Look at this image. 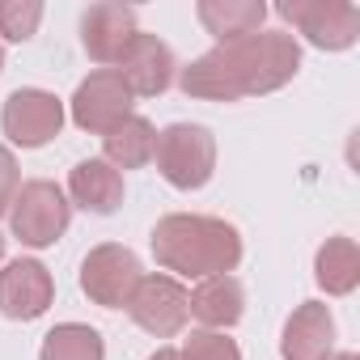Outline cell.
I'll use <instances>...</instances> for the list:
<instances>
[{"instance_id":"6da1fadb","label":"cell","mask_w":360,"mask_h":360,"mask_svg":"<svg viewBox=\"0 0 360 360\" xmlns=\"http://www.w3.org/2000/svg\"><path fill=\"white\" fill-rule=\"evenodd\" d=\"M301 72V43L284 30H259L242 43L204 51L178 72L187 98L200 102H238L284 89Z\"/></svg>"},{"instance_id":"7a4b0ae2","label":"cell","mask_w":360,"mask_h":360,"mask_svg":"<svg viewBox=\"0 0 360 360\" xmlns=\"http://www.w3.org/2000/svg\"><path fill=\"white\" fill-rule=\"evenodd\" d=\"M153 259L165 276L183 280H208V276H229L242 263V233L204 212H169L153 225L148 233Z\"/></svg>"},{"instance_id":"3957f363","label":"cell","mask_w":360,"mask_h":360,"mask_svg":"<svg viewBox=\"0 0 360 360\" xmlns=\"http://www.w3.org/2000/svg\"><path fill=\"white\" fill-rule=\"evenodd\" d=\"M153 161L174 191H200L217 174V136L204 123H169L157 131Z\"/></svg>"},{"instance_id":"277c9868","label":"cell","mask_w":360,"mask_h":360,"mask_svg":"<svg viewBox=\"0 0 360 360\" xmlns=\"http://www.w3.org/2000/svg\"><path fill=\"white\" fill-rule=\"evenodd\" d=\"M68 221H72V204L51 178H30V183L18 187L13 208H9V229L22 246L30 250L56 246L68 233Z\"/></svg>"},{"instance_id":"5b68a950","label":"cell","mask_w":360,"mask_h":360,"mask_svg":"<svg viewBox=\"0 0 360 360\" xmlns=\"http://www.w3.org/2000/svg\"><path fill=\"white\" fill-rule=\"evenodd\" d=\"M276 13L318 51H347L360 39V9L347 0H280Z\"/></svg>"},{"instance_id":"8992f818","label":"cell","mask_w":360,"mask_h":360,"mask_svg":"<svg viewBox=\"0 0 360 360\" xmlns=\"http://www.w3.org/2000/svg\"><path fill=\"white\" fill-rule=\"evenodd\" d=\"M140 276H144V271H140V259H136L127 246L102 242V246H94V250L85 255V263H81V292H85L94 305H102V309H127V301H131Z\"/></svg>"},{"instance_id":"52a82bcc","label":"cell","mask_w":360,"mask_h":360,"mask_svg":"<svg viewBox=\"0 0 360 360\" xmlns=\"http://www.w3.org/2000/svg\"><path fill=\"white\" fill-rule=\"evenodd\" d=\"M131 89L123 85V77L115 72V68H98V72H89L81 85H77V94H72V102H68V115H72V123L81 127V131H89V136H106V131H115L127 115H131Z\"/></svg>"},{"instance_id":"ba28073f","label":"cell","mask_w":360,"mask_h":360,"mask_svg":"<svg viewBox=\"0 0 360 360\" xmlns=\"http://www.w3.org/2000/svg\"><path fill=\"white\" fill-rule=\"evenodd\" d=\"M64 127V102L47 89H13L0 106V131L18 148H43Z\"/></svg>"},{"instance_id":"9c48e42d","label":"cell","mask_w":360,"mask_h":360,"mask_svg":"<svg viewBox=\"0 0 360 360\" xmlns=\"http://www.w3.org/2000/svg\"><path fill=\"white\" fill-rule=\"evenodd\" d=\"M127 314L140 330H148L153 339H174L178 330L187 326L191 309H187V288L178 284L174 276L165 271H153V276H140L131 301H127Z\"/></svg>"},{"instance_id":"30bf717a","label":"cell","mask_w":360,"mask_h":360,"mask_svg":"<svg viewBox=\"0 0 360 360\" xmlns=\"http://www.w3.org/2000/svg\"><path fill=\"white\" fill-rule=\"evenodd\" d=\"M136 34H140L136 9L123 5V0H98V5H89L81 13V47L102 68H119V60L127 56Z\"/></svg>"},{"instance_id":"8fae6325","label":"cell","mask_w":360,"mask_h":360,"mask_svg":"<svg viewBox=\"0 0 360 360\" xmlns=\"http://www.w3.org/2000/svg\"><path fill=\"white\" fill-rule=\"evenodd\" d=\"M56 301V280L39 259H13L0 271V314L13 322H34Z\"/></svg>"},{"instance_id":"7c38bea8","label":"cell","mask_w":360,"mask_h":360,"mask_svg":"<svg viewBox=\"0 0 360 360\" xmlns=\"http://www.w3.org/2000/svg\"><path fill=\"white\" fill-rule=\"evenodd\" d=\"M115 72L123 77V85L131 89V98H161V94L174 85L178 64H174V51H169L157 34H144V30H140Z\"/></svg>"},{"instance_id":"4fadbf2b","label":"cell","mask_w":360,"mask_h":360,"mask_svg":"<svg viewBox=\"0 0 360 360\" xmlns=\"http://www.w3.org/2000/svg\"><path fill=\"white\" fill-rule=\"evenodd\" d=\"M284 360H330L335 356V318L326 301H301L280 335Z\"/></svg>"},{"instance_id":"5bb4252c","label":"cell","mask_w":360,"mask_h":360,"mask_svg":"<svg viewBox=\"0 0 360 360\" xmlns=\"http://www.w3.org/2000/svg\"><path fill=\"white\" fill-rule=\"evenodd\" d=\"M187 309L204 330H229L246 314V288L238 276H208L187 292Z\"/></svg>"},{"instance_id":"9a60e30c","label":"cell","mask_w":360,"mask_h":360,"mask_svg":"<svg viewBox=\"0 0 360 360\" xmlns=\"http://www.w3.org/2000/svg\"><path fill=\"white\" fill-rule=\"evenodd\" d=\"M68 204H77L94 217H110L123 204V174L115 165H106L102 157L77 161L68 174Z\"/></svg>"},{"instance_id":"2e32d148","label":"cell","mask_w":360,"mask_h":360,"mask_svg":"<svg viewBox=\"0 0 360 360\" xmlns=\"http://www.w3.org/2000/svg\"><path fill=\"white\" fill-rule=\"evenodd\" d=\"M195 18L217 39V47H225V43H242L259 34L267 22V5L263 0H200Z\"/></svg>"},{"instance_id":"e0dca14e","label":"cell","mask_w":360,"mask_h":360,"mask_svg":"<svg viewBox=\"0 0 360 360\" xmlns=\"http://www.w3.org/2000/svg\"><path fill=\"white\" fill-rule=\"evenodd\" d=\"M157 153V127L144 115H127L115 131L102 136V161L115 169H140Z\"/></svg>"},{"instance_id":"ac0fdd59","label":"cell","mask_w":360,"mask_h":360,"mask_svg":"<svg viewBox=\"0 0 360 360\" xmlns=\"http://www.w3.org/2000/svg\"><path fill=\"white\" fill-rule=\"evenodd\" d=\"M314 280L326 297H347L360 284V250L352 238H326L314 255Z\"/></svg>"},{"instance_id":"d6986e66","label":"cell","mask_w":360,"mask_h":360,"mask_svg":"<svg viewBox=\"0 0 360 360\" xmlns=\"http://www.w3.org/2000/svg\"><path fill=\"white\" fill-rule=\"evenodd\" d=\"M39 360H106V343L85 322H60L43 335Z\"/></svg>"},{"instance_id":"ffe728a7","label":"cell","mask_w":360,"mask_h":360,"mask_svg":"<svg viewBox=\"0 0 360 360\" xmlns=\"http://www.w3.org/2000/svg\"><path fill=\"white\" fill-rule=\"evenodd\" d=\"M39 22H43L39 0H0V39L26 43V39H34Z\"/></svg>"},{"instance_id":"44dd1931","label":"cell","mask_w":360,"mask_h":360,"mask_svg":"<svg viewBox=\"0 0 360 360\" xmlns=\"http://www.w3.org/2000/svg\"><path fill=\"white\" fill-rule=\"evenodd\" d=\"M178 360H242V352L225 339V330H191L178 347Z\"/></svg>"},{"instance_id":"7402d4cb","label":"cell","mask_w":360,"mask_h":360,"mask_svg":"<svg viewBox=\"0 0 360 360\" xmlns=\"http://www.w3.org/2000/svg\"><path fill=\"white\" fill-rule=\"evenodd\" d=\"M18 187H22V169H18V157H13V148H9V144H0V217H9Z\"/></svg>"},{"instance_id":"603a6c76","label":"cell","mask_w":360,"mask_h":360,"mask_svg":"<svg viewBox=\"0 0 360 360\" xmlns=\"http://www.w3.org/2000/svg\"><path fill=\"white\" fill-rule=\"evenodd\" d=\"M148 360H178V352H174V347H157Z\"/></svg>"},{"instance_id":"cb8c5ba5","label":"cell","mask_w":360,"mask_h":360,"mask_svg":"<svg viewBox=\"0 0 360 360\" xmlns=\"http://www.w3.org/2000/svg\"><path fill=\"white\" fill-rule=\"evenodd\" d=\"M330 360H360L356 352H339V356H330Z\"/></svg>"},{"instance_id":"d4e9b609","label":"cell","mask_w":360,"mask_h":360,"mask_svg":"<svg viewBox=\"0 0 360 360\" xmlns=\"http://www.w3.org/2000/svg\"><path fill=\"white\" fill-rule=\"evenodd\" d=\"M0 72H5V47H0Z\"/></svg>"},{"instance_id":"484cf974","label":"cell","mask_w":360,"mask_h":360,"mask_svg":"<svg viewBox=\"0 0 360 360\" xmlns=\"http://www.w3.org/2000/svg\"><path fill=\"white\" fill-rule=\"evenodd\" d=\"M0 259H5V233H0Z\"/></svg>"}]
</instances>
